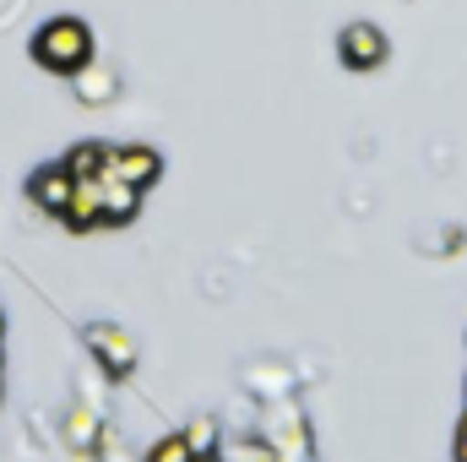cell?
<instances>
[{
    "label": "cell",
    "mask_w": 467,
    "mask_h": 462,
    "mask_svg": "<svg viewBox=\"0 0 467 462\" xmlns=\"http://www.w3.org/2000/svg\"><path fill=\"white\" fill-rule=\"evenodd\" d=\"M196 452H191V441H185V430H174V436H163L152 452H147V462H191Z\"/></svg>",
    "instance_id": "7c38bea8"
},
{
    "label": "cell",
    "mask_w": 467,
    "mask_h": 462,
    "mask_svg": "<svg viewBox=\"0 0 467 462\" xmlns=\"http://www.w3.org/2000/svg\"><path fill=\"white\" fill-rule=\"evenodd\" d=\"M66 441L71 446H99V414L93 408H71V419H66Z\"/></svg>",
    "instance_id": "30bf717a"
},
{
    "label": "cell",
    "mask_w": 467,
    "mask_h": 462,
    "mask_svg": "<svg viewBox=\"0 0 467 462\" xmlns=\"http://www.w3.org/2000/svg\"><path fill=\"white\" fill-rule=\"evenodd\" d=\"M88 348L99 353V364H104L109 375H125V370L136 364V338H130L125 327H115V321H93V327H88Z\"/></svg>",
    "instance_id": "3957f363"
},
{
    "label": "cell",
    "mask_w": 467,
    "mask_h": 462,
    "mask_svg": "<svg viewBox=\"0 0 467 462\" xmlns=\"http://www.w3.org/2000/svg\"><path fill=\"white\" fill-rule=\"evenodd\" d=\"M66 224H71V229H99V224H104V174L77 180L71 207H66Z\"/></svg>",
    "instance_id": "8992f818"
},
{
    "label": "cell",
    "mask_w": 467,
    "mask_h": 462,
    "mask_svg": "<svg viewBox=\"0 0 467 462\" xmlns=\"http://www.w3.org/2000/svg\"><path fill=\"white\" fill-rule=\"evenodd\" d=\"M141 207V185H125V180H104V224H130Z\"/></svg>",
    "instance_id": "52a82bcc"
},
{
    "label": "cell",
    "mask_w": 467,
    "mask_h": 462,
    "mask_svg": "<svg viewBox=\"0 0 467 462\" xmlns=\"http://www.w3.org/2000/svg\"><path fill=\"white\" fill-rule=\"evenodd\" d=\"M457 462H467V425H462V436H457Z\"/></svg>",
    "instance_id": "4fadbf2b"
},
{
    "label": "cell",
    "mask_w": 467,
    "mask_h": 462,
    "mask_svg": "<svg viewBox=\"0 0 467 462\" xmlns=\"http://www.w3.org/2000/svg\"><path fill=\"white\" fill-rule=\"evenodd\" d=\"M191 462H218V457H191Z\"/></svg>",
    "instance_id": "5bb4252c"
},
{
    "label": "cell",
    "mask_w": 467,
    "mask_h": 462,
    "mask_svg": "<svg viewBox=\"0 0 467 462\" xmlns=\"http://www.w3.org/2000/svg\"><path fill=\"white\" fill-rule=\"evenodd\" d=\"M185 441H191L196 457H213V452H218V425H213V419H191V425H185Z\"/></svg>",
    "instance_id": "8fae6325"
},
{
    "label": "cell",
    "mask_w": 467,
    "mask_h": 462,
    "mask_svg": "<svg viewBox=\"0 0 467 462\" xmlns=\"http://www.w3.org/2000/svg\"><path fill=\"white\" fill-rule=\"evenodd\" d=\"M71 191H77V174H71L66 163H49V169H38V174L27 180V196H33L44 213H55V218H66Z\"/></svg>",
    "instance_id": "277c9868"
},
{
    "label": "cell",
    "mask_w": 467,
    "mask_h": 462,
    "mask_svg": "<svg viewBox=\"0 0 467 462\" xmlns=\"http://www.w3.org/2000/svg\"><path fill=\"white\" fill-rule=\"evenodd\" d=\"M33 55L49 71H82L93 60V33H88L82 16H55L33 33Z\"/></svg>",
    "instance_id": "6da1fadb"
},
{
    "label": "cell",
    "mask_w": 467,
    "mask_h": 462,
    "mask_svg": "<svg viewBox=\"0 0 467 462\" xmlns=\"http://www.w3.org/2000/svg\"><path fill=\"white\" fill-rule=\"evenodd\" d=\"M77 93H82L88 104H109V99H115V71L99 66V60H88L82 77H77Z\"/></svg>",
    "instance_id": "ba28073f"
},
{
    "label": "cell",
    "mask_w": 467,
    "mask_h": 462,
    "mask_svg": "<svg viewBox=\"0 0 467 462\" xmlns=\"http://www.w3.org/2000/svg\"><path fill=\"white\" fill-rule=\"evenodd\" d=\"M337 49H343V60H348L353 71H375L386 60V33L369 27V22H348L343 38H337Z\"/></svg>",
    "instance_id": "5b68a950"
},
{
    "label": "cell",
    "mask_w": 467,
    "mask_h": 462,
    "mask_svg": "<svg viewBox=\"0 0 467 462\" xmlns=\"http://www.w3.org/2000/svg\"><path fill=\"white\" fill-rule=\"evenodd\" d=\"M66 169H71L77 180L104 174V142H82V147H71V152H66Z\"/></svg>",
    "instance_id": "9c48e42d"
},
{
    "label": "cell",
    "mask_w": 467,
    "mask_h": 462,
    "mask_svg": "<svg viewBox=\"0 0 467 462\" xmlns=\"http://www.w3.org/2000/svg\"><path fill=\"white\" fill-rule=\"evenodd\" d=\"M158 174H163V158L152 147H136V142L130 147H109L104 142V180H125V185H141L147 191Z\"/></svg>",
    "instance_id": "7a4b0ae2"
}]
</instances>
